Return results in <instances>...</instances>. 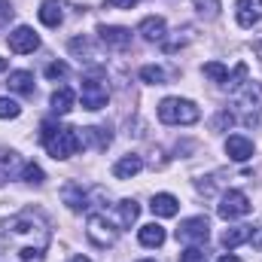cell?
Wrapping results in <instances>:
<instances>
[{"label": "cell", "instance_id": "cell-10", "mask_svg": "<svg viewBox=\"0 0 262 262\" xmlns=\"http://www.w3.org/2000/svg\"><path fill=\"white\" fill-rule=\"evenodd\" d=\"M9 49L12 52H18V55H28V52H34L37 46H40V37L34 34V28H28V25H21V28H15L12 34H9Z\"/></svg>", "mask_w": 262, "mask_h": 262}, {"label": "cell", "instance_id": "cell-33", "mask_svg": "<svg viewBox=\"0 0 262 262\" xmlns=\"http://www.w3.org/2000/svg\"><path fill=\"white\" fill-rule=\"evenodd\" d=\"M235 122V116L229 113V110H223V113H216V119H213V131H223V128H229Z\"/></svg>", "mask_w": 262, "mask_h": 262}, {"label": "cell", "instance_id": "cell-7", "mask_svg": "<svg viewBox=\"0 0 262 262\" xmlns=\"http://www.w3.org/2000/svg\"><path fill=\"white\" fill-rule=\"evenodd\" d=\"M207 238H210L207 216H189L177 229V241H186V244H207Z\"/></svg>", "mask_w": 262, "mask_h": 262}, {"label": "cell", "instance_id": "cell-39", "mask_svg": "<svg viewBox=\"0 0 262 262\" xmlns=\"http://www.w3.org/2000/svg\"><path fill=\"white\" fill-rule=\"evenodd\" d=\"M143 262H152V259H143Z\"/></svg>", "mask_w": 262, "mask_h": 262}, {"label": "cell", "instance_id": "cell-16", "mask_svg": "<svg viewBox=\"0 0 262 262\" xmlns=\"http://www.w3.org/2000/svg\"><path fill=\"white\" fill-rule=\"evenodd\" d=\"M40 21H43L46 28H58V25L64 21V6H61L58 0H43V3H40Z\"/></svg>", "mask_w": 262, "mask_h": 262}, {"label": "cell", "instance_id": "cell-36", "mask_svg": "<svg viewBox=\"0 0 262 262\" xmlns=\"http://www.w3.org/2000/svg\"><path fill=\"white\" fill-rule=\"evenodd\" d=\"M216 262H241V259H238V256H232V253H226V256H220Z\"/></svg>", "mask_w": 262, "mask_h": 262}, {"label": "cell", "instance_id": "cell-6", "mask_svg": "<svg viewBox=\"0 0 262 262\" xmlns=\"http://www.w3.org/2000/svg\"><path fill=\"white\" fill-rule=\"evenodd\" d=\"M250 198L244 195L241 189H229L226 195L220 198V207H216V213L223 216V220H238V216H247L250 213Z\"/></svg>", "mask_w": 262, "mask_h": 262}, {"label": "cell", "instance_id": "cell-12", "mask_svg": "<svg viewBox=\"0 0 262 262\" xmlns=\"http://www.w3.org/2000/svg\"><path fill=\"white\" fill-rule=\"evenodd\" d=\"M165 18H159V15H146L143 21H140V28H137V34L146 40V43H165Z\"/></svg>", "mask_w": 262, "mask_h": 262}, {"label": "cell", "instance_id": "cell-29", "mask_svg": "<svg viewBox=\"0 0 262 262\" xmlns=\"http://www.w3.org/2000/svg\"><path fill=\"white\" fill-rule=\"evenodd\" d=\"M18 116H21V107L12 98H0V119H18Z\"/></svg>", "mask_w": 262, "mask_h": 262}, {"label": "cell", "instance_id": "cell-1", "mask_svg": "<svg viewBox=\"0 0 262 262\" xmlns=\"http://www.w3.org/2000/svg\"><path fill=\"white\" fill-rule=\"evenodd\" d=\"M52 241L49 220L40 210H21L9 216L0 229V244H3V262H43Z\"/></svg>", "mask_w": 262, "mask_h": 262}, {"label": "cell", "instance_id": "cell-38", "mask_svg": "<svg viewBox=\"0 0 262 262\" xmlns=\"http://www.w3.org/2000/svg\"><path fill=\"white\" fill-rule=\"evenodd\" d=\"M3 70H6V58H0V73H3Z\"/></svg>", "mask_w": 262, "mask_h": 262}, {"label": "cell", "instance_id": "cell-13", "mask_svg": "<svg viewBox=\"0 0 262 262\" xmlns=\"http://www.w3.org/2000/svg\"><path fill=\"white\" fill-rule=\"evenodd\" d=\"M21 159H18V152L15 149H0V186L3 183H9L15 174H21Z\"/></svg>", "mask_w": 262, "mask_h": 262}, {"label": "cell", "instance_id": "cell-35", "mask_svg": "<svg viewBox=\"0 0 262 262\" xmlns=\"http://www.w3.org/2000/svg\"><path fill=\"white\" fill-rule=\"evenodd\" d=\"M250 244H253L256 250H262V226H256V229L250 232Z\"/></svg>", "mask_w": 262, "mask_h": 262}, {"label": "cell", "instance_id": "cell-30", "mask_svg": "<svg viewBox=\"0 0 262 262\" xmlns=\"http://www.w3.org/2000/svg\"><path fill=\"white\" fill-rule=\"evenodd\" d=\"M180 262H207V253L201 247H189V250L180 253Z\"/></svg>", "mask_w": 262, "mask_h": 262}, {"label": "cell", "instance_id": "cell-34", "mask_svg": "<svg viewBox=\"0 0 262 262\" xmlns=\"http://www.w3.org/2000/svg\"><path fill=\"white\" fill-rule=\"evenodd\" d=\"M140 0H107V6L110 9H131V6H137Z\"/></svg>", "mask_w": 262, "mask_h": 262}, {"label": "cell", "instance_id": "cell-32", "mask_svg": "<svg viewBox=\"0 0 262 262\" xmlns=\"http://www.w3.org/2000/svg\"><path fill=\"white\" fill-rule=\"evenodd\" d=\"M46 76H49V79H64L67 76V64L64 61H52V64L46 67Z\"/></svg>", "mask_w": 262, "mask_h": 262}, {"label": "cell", "instance_id": "cell-2", "mask_svg": "<svg viewBox=\"0 0 262 262\" xmlns=\"http://www.w3.org/2000/svg\"><path fill=\"white\" fill-rule=\"evenodd\" d=\"M40 140H43V146H46V152H49L52 159H70V156H76V149L82 146L76 128H64V125H58V122H43Z\"/></svg>", "mask_w": 262, "mask_h": 262}, {"label": "cell", "instance_id": "cell-11", "mask_svg": "<svg viewBox=\"0 0 262 262\" xmlns=\"http://www.w3.org/2000/svg\"><path fill=\"white\" fill-rule=\"evenodd\" d=\"M235 18H238L241 28H253V25H259L262 3L259 0H238V3H235Z\"/></svg>", "mask_w": 262, "mask_h": 262}, {"label": "cell", "instance_id": "cell-15", "mask_svg": "<svg viewBox=\"0 0 262 262\" xmlns=\"http://www.w3.org/2000/svg\"><path fill=\"white\" fill-rule=\"evenodd\" d=\"M73 101H76L73 89H67V85L55 89V92H52V98H49V104H52V113H55V116H67V113L73 110Z\"/></svg>", "mask_w": 262, "mask_h": 262}, {"label": "cell", "instance_id": "cell-24", "mask_svg": "<svg viewBox=\"0 0 262 262\" xmlns=\"http://www.w3.org/2000/svg\"><path fill=\"white\" fill-rule=\"evenodd\" d=\"M137 216H140V207H137V201H131V198L119 201V220H122V226H125V229L137 223Z\"/></svg>", "mask_w": 262, "mask_h": 262}, {"label": "cell", "instance_id": "cell-3", "mask_svg": "<svg viewBox=\"0 0 262 262\" xmlns=\"http://www.w3.org/2000/svg\"><path fill=\"white\" fill-rule=\"evenodd\" d=\"M159 119L165 125H192L201 119V110L186 98H165L159 104Z\"/></svg>", "mask_w": 262, "mask_h": 262}, {"label": "cell", "instance_id": "cell-23", "mask_svg": "<svg viewBox=\"0 0 262 262\" xmlns=\"http://www.w3.org/2000/svg\"><path fill=\"white\" fill-rule=\"evenodd\" d=\"M250 226H235V229H226L223 232V247L226 250H235L238 244H244V241H250Z\"/></svg>", "mask_w": 262, "mask_h": 262}, {"label": "cell", "instance_id": "cell-18", "mask_svg": "<svg viewBox=\"0 0 262 262\" xmlns=\"http://www.w3.org/2000/svg\"><path fill=\"white\" fill-rule=\"evenodd\" d=\"M143 171V159L140 156H122L116 165H113V174L119 177V180H131V177H137Z\"/></svg>", "mask_w": 262, "mask_h": 262}, {"label": "cell", "instance_id": "cell-5", "mask_svg": "<svg viewBox=\"0 0 262 262\" xmlns=\"http://www.w3.org/2000/svg\"><path fill=\"white\" fill-rule=\"evenodd\" d=\"M79 95H82V107L85 110H101V107H107V98H110L107 82L101 76H85L82 85H79Z\"/></svg>", "mask_w": 262, "mask_h": 262}, {"label": "cell", "instance_id": "cell-27", "mask_svg": "<svg viewBox=\"0 0 262 262\" xmlns=\"http://www.w3.org/2000/svg\"><path fill=\"white\" fill-rule=\"evenodd\" d=\"M140 79L149 82V85H162L165 82V70L156 64H146V67H140Z\"/></svg>", "mask_w": 262, "mask_h": 262}, {"label": "cell", "instance_id": "cell-4", "mask_svg": "<svg viewBox=\"0 0 262 262\" xmlns=\"http://www.w3.org/2000/svg\"><path fill=\"white\" fill-rule=\"evenodd\" d=\"M85 235H89V241H92L95 247H110V244H116L119 229H116L104 213H92L89 223H85Z\"/></svg>", "mask_w": 262, "mask_h": 262}, {"label": "cell", "instance_id": "cell-25", "mask_svg": "<svg viewBox=\"0 0 262 262\" xmlns=\"http://www.w3.org/2000/svg\"><path fill=\"white\" fill-rule=\"evenodd\" d=\"M21 180H25V183H31V186H40V183L46 180V174H43V168H40V165L28 162V165L21 168Z\"/></svg>", "mask_w": 262, "mask_h": 262}, {"label": "cell", "instance_id": "cell-9", "mask_svg": "<svg viewBox=\"0 0 262 262\" xmlns=\"http://www.w3.org/2000/svg\"><path fill=\"white\" fill-rule=\"evenodd\" d=\"M98 34H101V43H104L107 49L125 52V49L131 46V31L128 28H119V25H101Z\"/></svg>", "mask_w": 262, "mask_h": 262}, {"label": "cell", "instance_id": "cell-8", "mask_svg": "<svg viewBox=\"0 0 262 262\" xmlns=\"http://www.w3.org/2000/svg\"><path fill=\"white\" fill-rule=\"evenodd\" d=\"M238 107L244 110V119L247 122H256L262 113V85L259 82H247L241 92H238Z\"/></svg>", "mask_w": 262, "mask_h": 262}, {"label": "cell", "instance_id": "cell-19", "mask_svg": "<svg viewBox=\"0 0 262 262\" xmlns=\"http://www.w3.org/2000/svg\"><path fill=\"white\" fill-rule=\"evenodd\" d=\"M137 238H140V244H143V247H162L168 235H165V229H162L159 223H146V226H140Z\"/></svg>", "mask_w": 262, "mask_h": 262}, {"label": "cell", "instance_id": "cell-14", "mask_svg": "<svg viewBox=\"0 0 262 262\" xmlns=\"http://www.w3.org/2000/svg\"><path fill=\"white\" fill-rule=\"evenodd\" d=\"M226 152H229L232 162H247V159L253 156V143H250L247 137H241V134H232V137L226 140Z\"/></svg>", "mask_w": 262, "mask_h": 262}, {"label": "cell", "instance_id": "cell-21", "mask_svg": "<svg viewBox=\"0 0 262 262\" xmlns=\"http://www.w3.org/2000/svg\"><path fill=\"white\" fill-rule=\"evenodd\" d=\"M6 85H9L12 92H18V95H34V73H28V70H12Z\"/></svg>", "mask_w": 262, "mask_h": 262}, {"label": "cell", "instance_id": "cell-28", "mask_svg": "<svg viewBox=\"0 0 262 262\" xmlns=\"http://www.w3.org/2000/svg\"><path fill=\"white\" fill-rule=\"evenodd\" d=\"M198 9V15H204V18H216L220 15V0H192Z\"/></svg>", "mask_w": 262, "mask_h": 262}, {"label": "cell", "instance_id": "cell-31", "mask_svg": "<svg viewBox=\"0 0 262 262\" xmlns=\"http://www.w3.org/2000/svg\"><path fill=\"white\" fill-rule=\"evenodd\" d=\"M244 76H247V67L238 64V67H235V73H232V76L226 79V89H232V92H235V89L241 85V79H244Z\"/></svg>", "mask_w": 262, "mask_h": 262}, {"label": "cell", "instance_id": "cell-20", "mask_svg": "<svg viewBox=\"0 0 262 262\" xmlns=\"http://www.w3.org/2000/svg\"><path fill=\"white\" fill-rule=\"evenodd\" d=\"M110 140H113V134L107 128H82V137H79L82 146H95V149H107Z\"/></svg>", "mask_w": 262, "mask_h": 262}, {"label": "cell", "instance_id": "cell-17", "mask_svg": "<svg viewBox=\"0 0 262 262\" xmlns=\"http://www.w3.org/2000/svg\"><path fill=\"white\" fill-rule=\"evenodd\" d=\"M149 210H152L156 216H177L180 201L174 195H168V192H159V195H152V201H149Z\"/></svg>", "mask_w": 262, "mask_h": 262}, {"label": "cell", "instance_id": "cell-37", "mask_svg": "<svg viewBox=\"0 0 262 262\" xmlns=\"http://www.w3.org/2000/svg\"><path fill=\"white\" fill-rule=\"evenodd\" d=\"M67 262H89L85 256H73V259H67Z\"/></svg>", "mask_w": 262, "mask_h": 262}, {"label": "cell", "instance_id": "cell-26", "mask_svg": "<svg viewBox=\"0 0 262 262\" xmlns=\"http://www.w3.org/2000/svg\"><path fill=\"white\" fill-rule=\"evenodd\" d=\"M201 70H204L207 79H213V82H220V85H226V79H229V70L220 64V61H207Z\"/></svg>", "mask_w": 262, "mask_h": 262}, {"label": "cell", "instance_id": "cell-22", "mask_svg": "<svg viewBox=\"0 0 262 262\" xmlns=\"http://www.w3.org/2000/svg\"><path fill=\"white\" fill-rule=\"evenodd\" d=\"M61 198H64V204L70 207V210H85L89 204H85V192H82V186L79 183H67L64 189H61Z\"/></svg>", "mask_w": 262, "mask_h": 262}]
</instances>
